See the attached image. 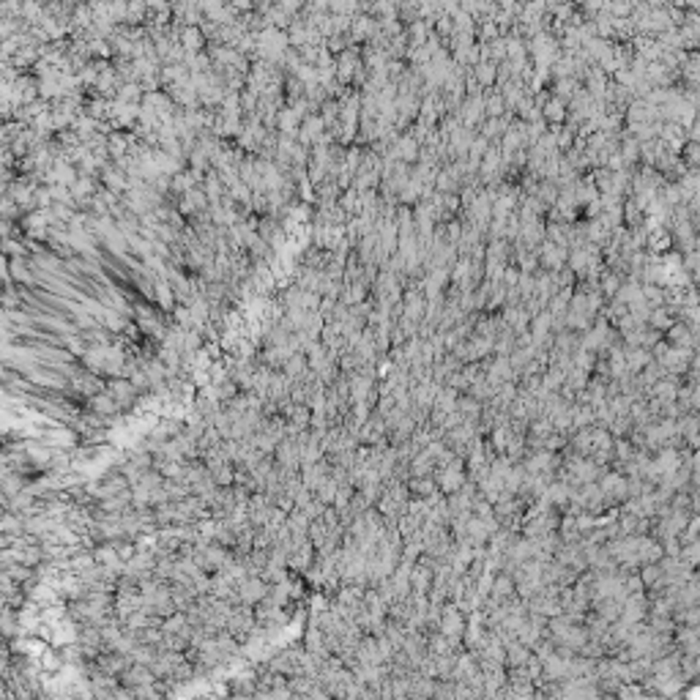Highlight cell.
Instances as JSON below:
<instances>
[{"mask_svg": "<svg viewBox=\"0 0 700 700\" xmlns=\"http://www.w3.org/2000/svg\"><path fill=\"white\" fill-rule=\"evenodd\" d=\"M107 392L116 397V403L120 408H126L131 400H134V392H137V386L131 383V380H113L110 386H107Z\"/></svg>", "mask_w": 700, "mask_h": 700, "instance_id": "3", "label": "cell"}, {"mask_svg": "<svg viewBox=\"0 0 700 700\" xmlns=\"http://www.w3.org/2000/svg\"><path fill=\"white\" fill-rule=\"evenodd\" d=\"M235 588H238V602H241V605H257V602H263V599L268 596V591H271L268 580L255 578V575L243 578Z\"/></svg>", "mask_w": 700, "mask_h": 700, "instance_id": "1", "label": "cell"}, {"mask_svg": "<svg viewBox=\"0 0 700 700\" xmlns=\"http://www.w3.org/2000/svg\"><path fill=\"white\" fill-rule=\"evenodd\" d=\"M255 618H257V616H252V613H249V607L233 610V613H230V621H228V629H230V635L243 641V638L252 632V627H255Z\"/></svg>", "mask_w": 700, "mask_h": 700, "instance_id": "2", "label": "cell"}]
</instances>
